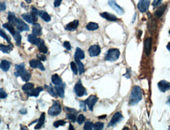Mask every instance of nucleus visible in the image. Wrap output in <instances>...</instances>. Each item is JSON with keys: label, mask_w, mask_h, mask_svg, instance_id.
<instances>
[{"label": "nucleus", "mask_w": 170, "mask_h": 130, "mask_svg": "<svg viewBox=\"0 0 170 130\" xmlns=\"http://www.w3.org/2000/svg\"><path fill=\"white\" fill-rule=\"evenodd\" d=\"M142 99V90L139 86H134L129 97V105L135 106Z\"/></svg>", "instance_id": "1"}, {"label": "nucleus", "mask_w": 170, "mask_h": 130, "mask_svg": "<svg viewBox=\"0 0 170 130\" xmlns=\"http://www.w3.org/2000/svg\"><path fill=\"white\" fill-rule=\"evenodd\" d=\"M15 70L16 71H15L14 74H15L16 77H21V79L25 82H28L29 80L31 77V74L26 70L23 64L16 65L15 66Z\"/></svg>", "instance_id": "2"}, {"label": "nucleus", "mask_w": 170, "mask_h": 130, "mask_svg": "<svg viewBox=\"0 0 170 130\" xmlns=\"http://www.w3.org/2000/svg\"><path fill=\"white\" fill-rule=\"evenodd\" d=\"M120 51L117 48H111L107 51L105 59L109 61H114L117 60L120 57Z\"/></svg>", "instance_id": "3"}, {"label": "nucleus", "mask_w": 170, "mask_h": 130, "mask_svg": "<svg viewBox=\"0 0 170 130\" xmlns=\"http://www.w3.org/2000/svg\"><path fill=\"white\" fill-rule=\"evenodd\" d=\"M61 112V106L60 103L58 101L53 102V105L48 110V114L50 116H57Z\"/></svg>", "instance_id": "4"}, {"label": "nucleus", "mask_w": 170, "mask_h": 130, "mask_svg": "<svg viewBox=\"0 0 170 130\" xmlns=\"http://www.w3.org/2000/svg\"><path fill=\"white\" fill-rule=\"evenodd\" d=\"M74 92H75V94L76 95V96L78 97H82L84 96V95H87V91L85 89V87L83 86L80 80H79L75 84Z\"/></svg>", "instance_id": "5"}, {"label": "nucleus", "mask_w": 170, "mask_h": 130, "mask_svg": "<svg viewBox=\"0 0 170 130\" xmlns=\"http://www.w3.org/2000/svg\"><path fill=\"white\" fill-rule=\"evenodd\" d=\"M150 3H151V0H139L137 7L141 13H145L148 10Z\"/></svg>", "instance_id": "6"}, {"label": "nucleus", "mask_w": 170, "mask_h": 130, "mask_svg": "<svg viewBox=\"0 0 170 130\" xmlns=\"http://www.w3.org/2000/svg\"><path fill=\"white\" fill-rule=\"evenodd\" d=\"M108 4H109V6H110L111 8L114 10V11L117 12L118 14L122 15V14L125 13L124 9H123L122 8H121V7H120V6L117 3V2H116V0H109Z\"/></svg>", "instance_id": "7"}, {"label": "nucleus", "mask_w": 170, "mask_h": 130, "mask_svg": "<svg viewBox=\"0 0 170 130\" xmlns=\"http://www.w3.org/2000/svg\"><path fill=\"white\" fill-rule=\"evenodd\" d=\"M97 101H98V97L95 96V95H91L84 102L85 103L87 104V108L89 109L90 110H93L94 104L96 103Z\"/></svg>", "instance_id": "8"}, {"label": "nucleus", "mask_w": 170, "mask_h": 130, "mask_svg": "<svg viewBox=\"0 0 170 130\" xmlns=\"http://www.w3.org/2000/svg\"><path fill=\"white\" fill-rule=\"evenodd\" d=\"M22 18L24 20H25L29 24H35L36 21H37V16H35L34 14H32V13L31 14H24L21 15Z\"/></svg>", "instance_id": "9"}, {"label": "nucleus", "mask_w": 170, "mask_h": 130, "mask_svg": "<svg viewBox=\"0 0 170 130\" xmlns=\"http://www.w3.org/2000/svg\"><path fill=\"white\" fill-rule=\"evenodd\" d=\"M88 52H89V54L91 57H96L100 54L101 48H100L99 45H92V46H91V47H89Z\"/></svg>", "instance_id": "10"}, {"label": "nucleus", "mask_w": 170, "mask_h": 130, "mask_svg": "<svg viewBox=\"0 0 170 130\" xmlns=\"http://www.w3.org/2000/svg\"><path fill=\"white\" fill-rule=\"evenodd\" d=\"M151 47H152V38H146L144 41V51L146 53V55L149 56L151 51Z\"/></svg>", "instance_id": "11"}, {"label": "nucleus", "mask_w": 170, "mask_h": 130, "mask_svg": "<svg viewBox=\"0 0 170 130\" xmlns=\"http://www.w3.org/2000/svg\"><path fill=\"white\" fill-rule=\"evenodd\" d=\"M123 115L121 114L120 112H116L114 113V115L112 117V119H111L110 122L109 123V126H113V125H115L117 123H118L120 121L122 120Z\"/></svg>", "instance_id": "12"}, {"label": "nucleus", "mask_w": 170, "mask_h": 130, "mask_svg": "<svg viewBox=\"0 0 170 130\" xmlns=\"http://www.w3.org/2000/svg\"><path fill=\"white\" fill-rule=\"evenodd\" d=\"M29 65H30L31 67H32V68H33V69L38 68V69H40V70H42V71L45 70L44 66H43L42 63L40 61V60L32 59V60H31V61H29Z\"/></svg>", "instance_id": "13"}, {"label": "nucleus", "mask_w": 170, "mask_h": 130, "mask_svg": "<svg viewBox=\"0 0 170 130\" xmlns=\"http://www.w3.org/2000/svg\"><path fill=\"white\" fill-rule=\"evenodd\" d=\"M17 28V31H18V32H24V31H28L29 30V27L27 24H25L24 22L23 21H21V19H18V22L17 24L16 25Z\"/></svg>", "instance_id": "14"}, {"label": "nucleus", "mask_w": 170, "mask_h": 130, "mask_svg": "<svg viewBox=\"0 0 170 130\" xmlns=\"http://www.w3.org/2000/svg\"><path fill=\"white\" fill-rule=\"evenodd\" d=\"M158 86L161 92H167L168 90L170 89V83L166 80H161L158 84Z\"/></svg>", "instance_id": "15"}, {"label": "nucleus", "mask_w": 170, "mask_h": 130, "mask_svg": "<svg viewBox=\"0 0 170 130\" xmlns=\"http://www.w3.org/2000/svg\"><path fill=\"white\" fill-rule=\"evenodd\" d=\"M100 16H101L102 17H103L104 19H106V20L109 21H117L118 20V18L117 17L113 15V14H109V13H107V12L101 13V14H100Z\"/></svg>", "instance_id": "16"}, {"label": "nucleus", "mask_w": 170, "mask_h": 130, "mask_svg": "<svg viewBox=\"0 0 170 130\" xmlns=\"http://www.w3.org/2000/svg\"><path fill=\"white\" fill-rule=\"evenodd\" d=\"M54 88L56 90L58 95L60 98H64V96H65V84H61L59 85H55Z\"/></svg>", "instance_id": "17"}, {"label": "nucleus", "mask_w": 170, "mask_h": 130, "mask_svg": "<svg viewBox=\"0 0 170 130\" xmlns=\"http://www.w3.org/2000/svg\"><path fill=\"white\" fill-rule=\"evenodd\" d=\"M41 39L37 36H35V35H33V34H30V35H28V42H30L31 43H32L34 45H38L40 44V43L41 42Z\"/></svg>", "instance_id": "18"}, {"label": "nucleus", "mask_w": 170, "mask_h": 130, "mask_svg": "<svg viewBox=\"0 0 170 130\" xmlns=\"http://www.w3.org/2000/svg\"><path fill=\"white\" fill-rule=\"evenodd\" d=\"M78 25H79V21L75 20V21H72L70 23H68L67 25H66L65 28L67 31H74L77 28Z\"/></svg>", "instance_id": "19"}, {"label": "nucleus", "mask_w": 170, "mask_h": 130, "mask_svg": "<svg viewBox=\"0 0 170 130\" xmlns=\"http://www.w3.org/2000/svg\"><path fill=\"white\" fill-rule=\"evenodd\" d=\"M8 21L10 25L13 26H16L17 22H18V19L17 18L15 14L12 12H9L8 13Z\"/></svg>", "instance_id": "20"}, {"label": "nucleus", "mask_w": 170, "mask_h": 130, "mask_svg": "<svg viewBox=\"0 0 170 130\" xmlns=\"http://www.w3.org/2000/svg\"><path fill=\"white\" fill-rule=\"evenodd\" d=\"M32 34L35 35V36H38V35H40L42 34V28H41V25L40 24L36 23V22L33 24Z\"/></svg>", "instance_id": "21"}, {"label": "nucleus", "mask_w": 170, "mask_h": 130, "mask_svg": "<svg viewBox=\"0 0 170 130\" xmlns=\"http://www.w3.org/2000/svg\"><path fill=\"white\" fill-rule=\"evenodd\" d=\"M42 91H43V88L42 87H38L36 88H32L30 92H28V96H34V97H38L39 95Z\"/></svg>", "instance_id": "22"}, {"label": "nucleus", "mask_w": 170, "mask_h": 130, "mask_svg": "<svg viewBox=\"0 0 170 130\" xmlns=\"http://www.w3.org/2000/svg\"><path fill=\"white\" fill-rule=\"evenodd\" d=\"M10 61H9L8 60H2L1 61V63H0V69H2V71H4V72H7V71L9 70V68H10Z\"/></svg>", "instance_id": "23"}, {"label": "nucleus", "mask_w": 170, "mask_h": 130, "mask_svg": "<svg viewBox=\"0 0 170 130\" xmlns=\"http://www.w3.org/2000/svg\"><path fill=\"white\" fill-rule=\"evenodd\" d=\"M84 58H85L84 52L83 51L80 47H77L76 50L75 55H74V58H75V60H81V59H84Z\"/></svg>", "instance_id": "24"}, {"label": "nucleus", "mask_w": 170, "mask_h": 130, "mask_svg": "<svg viewBox=\"0 0 170 130\" xmlns=\"http://www.w3.org/2000/svg\"><path fill=\"white\" fill-rule=\"evenodd\" d=\"M166 7H167L166 5H161V6L158 7L157 10L155 11V13H154V15H155L156 17H161L162 16L163 14L165 13V9H166Z\"/></svg>", "instance_id": "25"}, {"label": "nucleus", "mask_w": 170, "mask_h": 130, "mask_svg": "<svg viewBox=\"0 0 170 130\" xmlns=\"http://www.w3.org/2000/svg\"><path fill=\"white\" fill-rule=\"evenodd\" d=\"M13 49V45L9 44L8 46L4 44H0V51L3 52L5 54H9Z\"/></svg>", "instance_id": "26"}, {"label": "nucleus", "mask_w": 170, "mask_h": 130, "mask_svg": "<svg viewBox=\"0 0 170 130\" xmlns=\"http://www.w3.org/2000/svg\"><path fill=\"white\" fill-rule=\"evenodd\" d=\"M39 16H40L43 21H46V22H49V21H50V20H51L50 16L49 14H47L46 11H43V10H40V15H39Z\"/></svg>", "instance_id": "27"}, {"label": "nucleus", "mask_w": 170, "mask_h": 130, "mask_svg": "<svg viewBox=\"0 0 170 130\" xmlns=\"http://www.w3.org/2000/svg\"><path fill=\"white\" fill-rule=\"evenodd\" d=\"M51 80L52 83H53L54 85H59L62 84V80H61V78L60 77L58 74H54V75L52 76Z\"/></svg>", "instance_id": "28"}, {"label": "nucleus", "mask_w": 170, "mask_h": 130, "mask_svg": "<svg viewBox=\"0 0 170 130\" xmlns=\"http://www.w3.org/2000/svg\"><path fill=\"white\" fill-rule=\"evenodd\" d=\"M44 122H45V113H42V114L40 115V118H39V120H38L37 125H35V129H40V128L43 125Z\"/></svg>", "instance_id": "29"}, {"label": "nucleus", "mask_w": 170, "mask_h": 130, "mask_svg": "<svg viewBox=\"0 0 170 130\" xmlns=\"http://www.w3.org/2000/svg\"><path fill=\"white\" fill-rule=\"evenodd\" d=\"M86 28L88 31H94L99 28V25L95 22H89L86 25Z\"/></svg>", "instance_id": "30"}, {"label": "nucleus", "mask_w": 170, "mask_h": 130, "mask_svg": "<svg viewBox=\"0 0 170 130\" xmlns=\"http://www.w3.org/2000/svg\"><path fill=\"white\" fill-rule=\"evenodd\" d=\"M39 47V50H40V51L42 54H47V51H48V49H47V47H46V45H45L44 42H43V40H41V42L40 43V44L37 46Z\"/></svg>", "instance_id": "31"}, {"label": "nucleus", "mask_w": 170, "mask_h": 130, "mask_svg": "<svg viewBox=\"0 0 170 130\" xmlns=\"http://www.w3.org/2000/svg\"><path fill=\"white\" fill-rule=\"evenodd\" d=\"M3 28H5L6 29H7V30L9 31V32L11 33L12 35H14L15 33H16L17 31L14 29V26L12 25H10L9 23H5L3 24Z\"/></svg>", "instance_id": "32"}, {"label": "nucleus", "mask_w": 170, "mask_h": 130, "mask_svg": "<svg viewBox=\"0 0 170 130\" xmlns=\"http://www.w3.org/2000/svg\"><path fill=\"white\" fill-rule=\"evenodd\" d=\"M13 36H14V40H15V41H16L17 46L20 47L21 43V34H20V32L17 31L16 33H15Z\"/></svg>", "instance_id": "33"}, {"label": "nucleus", "mask_w": 170, "mask_h": 130, "mask_svg": "<svg viewBox=\"0 0 170 130\" xmlns=\"http://www.w3.org/2000/svg\"><path fill=\"white\" fill-rule=\"evenodd\" d=\"M46 87H47L48 93H49L51 96L53 97L58 96V94H57V92L56 90H55V88H54V87H52L51 85H49V86H46Z\"/></svg>", "instance_id": "34"}, {"label": "nucleus", "mask_w": 170, "mask_h": 130, "mask_svg": "<svg viewBox=\"0 0 170 130\" xmlns=\"http://www.w3.org/2000/svg\"><path fill=\"white\" fill-rule=\"evenodd\" d=\"M32 88H34V84H33L32 83H26L25 84L23 85V87H22L23 91L24 92H25L26 93H28V92H30Z\"/></svg>", "instance_id": "35"}, {"label": "nucleus", "mask_w": 170, "mask_h": 130, "mask_svg": "<svg viewBox=\"0 0 170 130\" xmlns=\"http://www.w3.org/2000/svg\"><path fill=\"white\" fill-rule=\"evenodd\" d=\"M75 61H76V65H77L79 73H80V74H83V73H84V71H85L84 64L80 61V60H75Z\"/></svg>", "instance_id": "36"}, {"label": "nucleus", "mask_w": 170, "mask_h": 130, "mask_svg": "<svg viewBox=\"0 0 170 130\" xmlns=\"http://www.w3.org/2000/svg\"><path fill=\"white\" fill-rule=\"evenodd\" d=\"M70 66H71V69H72V70H73V73L75 74V75H77L78 73V67H77V65H76V63H75L74 61H72L70 63Z\"/></svg>", "instance_id": "37"}, {"label": "nucleus", "mask_w": 170, "mask_h": 130, "mask_svg": "<svg viewBox=\"0 0 170 130\" xmlns=\"http://www.w3.org/2000/svg\"><path fill=\"white\" fill-rule=\"evenodd\" d=\"M0 36H2L3 39H5V40H6L7 42L9 43V44H12L11 42H10V39H9V37L4 32V31L2 30V29H0Z\"/></svg>", "instance_id": "38"}, {"label": "nucleus", "mask_w": 170, "mask_h": 130, "mask_svg": "<svg viewBox=\"0 0 170 130\" xmlns=\"http://www.w3.org/2000/svg\"><path fill=\"white\" fill-rule=\"evenodd\" d=\"M67 118H68V120H70L72 122H75L76 121V116L75 113H68L67 115H66Z\"/></svg>", "instance_id": "39"}, {"label": "nucleus", "mask_w": 170, "mask_h": 130, "mask_svg": "<svg viewBox=\"0 0 170 130\" xmlns=\"http://www.w3.org/2000/svg\"><path fill=\"white\" fill-rule=\"evenodd\" d=\"M94 128V124L91 121H87L85 123L84 126V129L85 130H91Z\"/></svg>", "instance_id": "40"}, {"label": "nucleus", "mask_w": 170, "mask_h": 130, "mask_svg": "<svg viewBox=\"0 0 170 130\" xmlns=\"http://www.w3.org/2000/svg\"><path fill=\"white\" fill-rule=\"evenodd\" d=\"M66 124V121L64 120H58L56 121H54V126L55 128H58L59 126H63Z\"/></svg>", "instance_id": "41"}, {"label": "nucleus", "mask_w": 170, "mask_h": 130, "mask_svg": "<svg viewBox=\"0 0 170 130\" xmlns=\"http://www.w3.org/2000/svg\"><path fill=\"white\" fill-rule=\"evenodd\" d=\"M104 128V124L102 122H96L94 124V129L95 130H101Z\"/></svg>", "instance_id": "42"}, {"label": "nucleus", "mask_w": 170, "mask_h": 130, "mask_svg": "<svg viewBox=\"0 0 170 130\" xmlns=\"http://www.w3.org/2000/svg\"><path fill=\"white\" fill-rule=\"evenodd\" d=\"M84 121H85V117L83 115V114H80V115L76 118V121H77L78 124H80V125H81V124H83V123L84 122Z\"/></svg>", "instance_id": "43"}, {"label": "nucleus", "mask_w": 170, "mask_h": 130, "mask_svg": "<svg viewBox=\"0 0 170 130\" xmlns=\"http://www.w3.org/2000/svg\"><path fill=\"white\" fill-rule=\"evenodd\" d=\"M7 97V93L2 88H0V99H5Z\"/></svg>", "instance_id": "44"}, {"label": "nucleus", "mask_w": 170, "mask_h": 130, "mask_svg": "<svg viewBox=\"0 0 170 130\" xmlns=\"http://www.w3.org/2000/svg\"><path fill=\"white\" fill-rule=\"evenodd\" d=\"M63 47H65L66 50H68V51H70L71 50L70 43L68 42V41H65V42L63 43Z\"/></svg>", "instance_id": "45"}, {"label": "nucleus", "mask_w": 170, "mask_h": 130, "mask_svg": "<svg viewBox=\"0 0 170 130\" xmlns=\"http://www.w3.org/2000/svg\"><path fill=\"white\" fill-rule=\"evenodd\" d=\"M6 9V2H2L0 3V12L4 11L5 9Z\"/></svg>", "instance_id": "46"}, {"label": "nucleus", "mask_w": 170, "mask_h": 130, "mask_svg": "<svg viewBox=\"0 0 170 130\" xmlns=\"http://www.w3.org/2000/svg\"><path fill=\"white\" fill-rule=\"evenodd\" d=\"M37 58L40 61H46V60H47L46 56H45V55H42V54H38Z\"/></svg>", "instance_id": "47"}, {"label": "nucleus", "mask_w": 170, "mask_h": 130, "mask_svg": "<svg viewBox=\"0 0 170 130\" xmlns=\"http://www.w3.org/2000/svg\"><path fill=\"white\" fill-rule=\"evenodd\" d=\"M61 2H62V0H54V7L60 6Z\"/></svg>", "instance_id": "48"}, {"label": "nucleus", "mask_w": 170, "mask_h": 130, "mask_svg": "<svg viewBox=\"0 0 170 130\" xmlns=\"http://www.w3.org/2000/svg\"><path fill=\"white\" fill-rule=\"evenodd\" d=\"M80 107H81L84 110H87V107H86V106H87V104L85 103L84 101L80 102Z\"/></svg>", "instance_id": "49"}, {"label": "nucleus", "mask_w": 170, "mask_h": 130, "mask_svg": "<svg viewBox=\"0 0 170 130\" xmlns=\"http://www.w3.org/2000/svg\"><path fill=\"white\" fill-rule=\"evenodd\" d=\"M161 1H162V0H154L153 2V6H158V5L160 4L161 2Z\"/></svg>", "instance_id": "50"}, {"label": "nucleus", "mask_w": 170, "mask_h": 130, "mask_svg": "<svg viewBox=\"0 0 170 130\" xmlns=\"http://www.w3.org/2000/svg\"><path fill=\"white\" fill-rule=\"evenodd\" d=\"M66 111H68L69 113H77V111L76 110H74V109H70V108H67V107H66Z\"/></svg>", "instance_id": "51"}, {"label": "nucleus", "mask_w": 170, "mask_h": 130, "mask_svg": "<svg viewBox=\"0 0 170 130\" xmlns=\"http://www.w3.org/2000/svg\"><path fill=\"white\" fill-rule=\"evenodd\" d=\"M20 113H22V114H26L27 113V110L26 109H21L20 110Z\"/></svg>", "instance_id": "52"}, {"label": "nucleus", "mask_w": 170, "mask_h": 130, "mask_svg": "<svg viewBox=\"0 0 170 130\" xmlns=\"http://www.w3.org/2000/svg\"><path fill=\"white\" fill-rule=\"evenodd\" d=\"M105 118H106V115H103V116H99V119H104Z\"/></svg>", "instance_id": "53"}, {"label": "nucleus", "mask_w": 170, "mask_h": 130, "mask_svg": "<svg viewBox=\"0 0 170 130\" xmlns=\"http://www.w3.org/2000/svg\"><path fill=\"white\" fill-rule=\"evenodd\" d=\"M166 47H167V49L170 51V43H168L167 46H166Z\"/></svg>", "instance_id": "54"}, {"label": "nucleus", "mask_w": 170, "mask_h": 130, "mask_svg": "<svg viewBox=\"0 0 170 130\" xmlns=\"http://www.w3.org/2000/svg\"><path fill=\"white\" fill-rule=\"evenodd\" d=\"M167 104L168 105H170V95H169V99H168Z\"/></svg>", "instance_id": "55"}, {"label": "nucleus", "mask_w": 170, "mask_h": 130, "mask_svg": "<svg viewBox=\"0 0 170 130\" xmlns=\"http://www.w3.org/2000/svg\"><path fill=\"white\" fill-rule=\"evenodd\" d=\"M69 129H74V128L73 127V125H69Z\"/></svg>", "instance_id": "56"}, {"label": "nucleus", "mask_w": 170, "mask_h": 130, "mask_svg": "<svg viewBox=\"0 0 170 130\" xmlns=\"http://www.w3.org/2000/svg\"><path fill=\"white\" fill-rule=\"evenodd\" d=\"M25 2H27V3H30V2H32V0H25Z\"/></svg>", "instance_id": "57"}, {"label": "nucleus", "mask_w": 170, "mask_h": 130, "mask_svg": "<svg viewBox=\"0 0 170 130\" xmlns=\"http://www.w3.org/2000/svg\"><path fill=\"white\" fill-rule=\"evenodd\" d=\"M0 123H1V118H0Z\"/></svg>", "instance_id": "58"}, {"label": "nucleus", "mask_w": 170, "mask_h": 130, "mask_svg": "<svg viewBox=\"0 0 170 130\" xmlns=\"http://www.w3.org/2000/svg\"><path fill=\"white\" fill-rule=\"evenodd\" d=\"M169 129H170V126H169Z\"/></svg>", "instance_id": "59"}, {"label": "nucleus", "mask_w": 170, "mask_h": 130, "mask_svg": "<svg viewBox=\"0 0 170 130\" xmlns=\"http://www.w3.org/2000/svg\"><path fill=\"white\" fill-rule=\"evenodd\" d=\"M169 34H170V30H169Z\"/></svg>", "instance_id": "60"}]
</instances>
